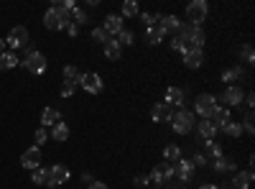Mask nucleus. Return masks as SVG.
<instances>
[{"mask_svg": "<svg viewBox=\"0 0 255 189\" xmlns=\"http://www.w3.org/2000/svg\"><path fill=\"white\" fill-rule=\"evenodd\" d=\"M207 161H217L220 156H222V146L217 143V141H207L204 143V154H202Z\"/></svg>", "mask_w": 255, "mask_h": 189, "instance_id": "21", "label": "nucleus"}, {"mask_svg": "<svg viewBox=\"0 0 255 189\" xmlns=\"http://www.w3.org/2000/svg\"><path fill=\"white\" fill-rule=\"evenodd\" d=\"M87 189H108V184H105V182H97V179H95V182H92V184H90Z\"/></svg>", "mask_w": 255, "mask_h": 189, "instance_id": "49", "label": "nucleus"}, {"mask_svg": "<svg viewBox=\"0 0 255 189\" xmlns=\"http://www.w3.org/2000/svg\"><path fill=\"white\" fill-rule=\"evenodd\" d=\"M179 159H181V149L176 143H171V146H166V149H163V161L166 164H176Z\"/></svg>", "mask_w": 255, "mask_h": 189, "instance_id": "28", "label": "nucleus"}, {"mask_svg": "<svg viewBox=\"0 0 255 189\" xmlns=\"http://www.w3.org/2000/svg\"><path fill=\"white\" fill-rule=\"evenodd\" d=\"M82 182H87V184H92L95 179H92V174H87V172H84V174H82Z\"/></svg>", "mask_w": 255, "mask_h": 189, "instance_id": "51", "label": "nucleus"}, {"mask_svg": "<svg viewBox=\"0 0 255 189\" xmlns=\"http://www.w3.org/2000/svg\"><path fill=\"white\" fill-rule=\"evenodd\" d=\"M133 184H135V187H148V184H151V179H148V177H135Z\"/></svg>", "mask_w": 255, "mask_h": 189, "instance_id": "45", "label": "nucleus"}, {"mask_svg": "<svg viewBox=\"0 0 255 189\" xmlns=\"http://www.w3.org/2000/svg\"><path fill=\"white\" fill-rule=\"evenodd\" d=\"M31 182L33 184H46L49 182V169H41V166H38V169H33L31 172Z\"/></svg>", "mask_w": 255, "mask_h": 189, "instance_id": "38", "label": "nucleus"}, {"mask_svg": "<svg viewBox=\"0 0 255 189\" xmlns=\"http://www.w3.org/2000/svg\"><path fill=\"white\" fill-rule=\"evenodd\" d=\"M191 164H194V169H197V166H204V164H207V159H204L202 154H194V159H191Z\"/></svg>", "mask_w": 255, "mask_h": 189, "instance_id": "44", "label": "nucleus"}, {"mask_svg": "<svg viewBox=\"0 0 255 189\" xmlns=\"http://www.w3.org/2000/svg\"><path fill=\"white\" fill-rule=\"evenodd\" d=\"M240 125H243V131H248L250 136L255 133V118H253V110H248V113H245V120H243Z\"/></svg>", "mask_w": 255, "mask_h": 189, "instance_id": "39", "label": "nucleus"}, {"mask_svg": "<svg viewBox=\"0 0 255 189\" xmlns=\"http://www.w3.org/2000/svg\"><path fill=\"white\" fill-rule=\"evenodd\" d=\"M67 31H69V36H77V33H79V26L69 23V26H67Z\"/></svg>", "mask_w": 255, "mask_h": 189, "instance_id": "50", "label": "nucleus"}, {"mask_svg": "<svg viewBox=\"0 0 255 189\" xmlns=\"http://www.w3.org/2000/svg\"><path fill=\"white\" fill-rule=\"evenodd\" d=\"M140 20H143L145 26H153V15L151 13H140Z\"/></svg>", "mask_w": 255, "mask_h": 189, "instance_id": "46", "label": "nucleus"}, {"mask_svg": "<svg viewBox=\"0 0 255 189\" xmlns=\"http://www.w3.org/2000/svg\"><path fill=\"white\" fill-rule=\"evenodd\" d=\"M174 177H179L181 184H189L191 179H194V164L186 161V159H179L174 164Z\"/></svg>", "mask_w": 255, "mask_h": 189, "instance_id": "10", "label": "nucleus"}, {"mask_svg": "<svg viewBox=\"0 0 255 189\" xmlns=\"http://www.w3.org/2000/svg\"><path fill=\"white\" fill-rule=\"evenodd\" d=\"M92 38L97 41V44H108V41H110V36L105 33L102 28H95V31H92Z\"/></svg>", "mask_w": 255, "mask_h": 189, "instance_id": "41", "label": "nucleus"}, {"mask_svg": "<svg viewBox=\"0 0 255 189\" xmlns=\"http://www.w3.org/2000/svg\"><path fill=\"white\" fill-rule=\"evenodd\" d=\"M238 54H240V59L245 61V64H253V61H255V49H253L250 44H243Z\"/></svg>", "mask_w": 255, "mask_h": 189, "instance_id": "37", "label": "nucleus"}, {"mask_svg": "<svg viewBox=\"0 0 255 189\" xmlns=\"http://www.w3.org/2000/svg\"><path fill=\"white\" fill-rule=\"evenodd\" d=\"M243 102L248 105V108H253V105H255V95H253V92H248V95L243 97Z\"/></svg>", "mask_w": 255, "mask_h": 189, "instance_id": "47", "label": "nucleus"}, {"mask_svg": "<svg viewBox=\"0 0 255 189\" xmlns=\"http://www.w3.org/2000/svg\"><path fill=\"white\" fill-rule=\"evenodd\" d=\"M46 138H49L46 128H36V133H33V141H36V149H38L41 143H46Z\"/></svg>", "mask_w": 255, "mask_h": 189, "instance_id": "40", "label": "nucleus"}, {"mask_svg": "<svg viewBox=\"0 0 255 189\" xmlns=\"http://www.w3.org/2000/svg\"><path fill=\"white\" fill-rule=\"evenodd\" d=\"M118 44H120V46H133V44H135V33L123 28V31L118 33Z\"/></svg>", "mask_w": 255, "mask_h": 189, "instance_id": "36", "label": "nucleus"}, {"mask_svg": "<svg viewBox=\"0 0 255 189\" xmlns=\"http://www.w3.org/2000/svg\"><path fill=\"white\" fill-rule=\"evenodd\" d=\"M20 64H23L31 74H44L46 72V56L41 54V51H36V49H28L26 51V59L20 61Z\"/></svg>", "mask_w": 255, "mask_h": 189, "instance_id": "4", "label": "nucleus"}, {"mask_svg": "<svg viewBox=\"0 0 255 189\" xmlns=\"http://www.w3.org/2000/svg\"><path fill=\"white\" fill-rule=\"evenodd\" d=\"M158 26L163 28V33H179V28H181V23H179L176 15H163V20H161Z\"/></svg>", "mask_w": 255, "mask_h": 189, "instance_id": "25", "label": "nucleus"}, {"mask_svg": "<svg viewBox=\"0 0 255 189\" xmlns=\"http://www.w3.org/2000/svg\"><path fill=\"white\" fill-rule=\"evenodd\" d=\"M5 44L13 49V54L18 51V49H23L26 44H28V28L26 26H15L10 33H8V38H5Z\"/></svg>", "mask_w": 255, "mask_h": 189, "instance_id": "8", "label": "nucleus"}, {"mask_svg": "<svg viewBox=\"0 0 255 189\" xmlns=\"http://www.w3.org/2000/svg\"><path fill=\"white\" fill-rule=\"evenodd\" d=\"M184 64L189 69H199L204 64V51H197V49H186L184 51Z\"/></svg>", "mask_w": 255, "mask_h": 189, "instance_id": "17", "label": "nucleus"}, {"mask_svg": "<svg viewBox=\"0 0 255 189\" xmlns=\"http://www.w3.org/2000/svg\"><path fill=\"white\" fill-rule=\"evenodd\" d=\"M212 166H215V172H238V166H235V161L232 159H225V156H220L217 161H212Z\"/></svg>", "mask_w": 255, "mask_h": 189, "instance_id": "26", "label": "nucleus"}, {"mask_svg": "<svg viewBox=\"0 0 255 189\" xmlns=\"http://www.w3.org/2000/svg\"><path fill=\"white\" fill-rule=\"evenodd\" d=\"M197 189H220V187H215V184H199Z\"/></svg>", "mask_w": 255, "mask_h": 189, "instance_id": "52", "label": "nucleus"}, {"mask_svg": "<svg viewBox=\"0 0 255 189\" xmlns=\"http://www.w3.org/2000/svg\"><path fill=\"white\" fill-rule=\"evenodd\" d=\"M163 28L158 26V23H153V26H148L145 28V44H151V46H156V44H161L163 41Z\"/></svg>", "mask_w": 255, "mask_h": 189, "instance_id": "18", "label": "nucleus"}, {"mask_svg": "<svg viewBox=\"0 0 255 189\" xmlns=\"http://www.w3.org/2000/svg\"><path fill=\"white\" fill-rule=\"evenodd\" d=\"M176 38H181V44H184L186 49L202 51V46H204V31H202L199 26H181L179 33H176Z\"/></svg>", "mask_w": 255, "mask_h": 189, "instance_id": "1", "label": "nucleus"}, {"mask_svg": "<svg viewBox=\"0 0 255 189\" xmlns=\"http://www.w3.org/2000/svg\"><path fill=\"white\" fill-rule=\"evenodd\" d=\"M20 164H23L26 166V169H38V166H41V151L36 149V146H31V149L28 151H23V156H20Z\"/></svg>", "mask_w": 255, "mask_h": 189, "instance_id": "15", "label": "nucleus"}, {"mask_svg": "<svg viewBox=\"0 0 255 189\" xmlns=\"http://www.w3.org/2000/svg\"><path fill=\"white\" fill-rule=\"evenodd\" d=\"M171 49H174V51H181V54L186 51V46L181 44V38H174V41H171Z\"/></svg>", "mask_w": 255, "mask_h": 189, "instance_id": "43", "label": "nucleus"}, {"mask_svg": "<svg viewBox=\"0 0 255 189\" xmlns=\"http://www.w3.org/2000/svg\"><path fill=\"white\" fill-rule=\"evenodd\" d=\"M51 138H54V141H67V138H69V125L59 120L54 128H51Z\"/></svg>", "mask_w": 255, "mask_h": 189, "instance_id": "29", "label": "nucleus"}, {"mask_svg": "<svg viewBox=\"0 0 255 189\" xmlns=\"http://www.w3.org/2000/svg\"><path fill=\"white\" fill-rule=\"evenodd\" d=\"M222 133H225V136H230V138H238V136L243 133V125H240V123H235V120H230V123H225V125H222Z\"/></svg>", "mask_w": 255, "mask_h": 189, "instance_id": "31", "label": "nucleus"}, {"mask_svg": "<svg viewBox=\"0 0 255 189\" xmlns=\"http://www.w3.org/2000/svg\"><path fill=\"white\" fill-rule=\"evenodd\" d=\"M184 100H186V92H184V90H179V87H168L163 102H166V105H171V108H179V110H181V108H184Z\"/></svg>", "mask_w": 255, "mask_h": 189, "instance_id": "16", "label": "nucleus"}, {"mask_svg": "<svg viewBox=\"0 0 255 189\" xmlns=\"http://www.w3.org/2000/svg\"><path fill=\"white\" fill-rule=\"evenodd\" d=\"M151 118H153V123H166V120L174 118V108L166 102H156L153 110H151Z\"/></svg>", "mask_w": 255, "mask_h": 189, "instance_id": "13", "label": "nucleus"}, {"mask_svg": "<svg viewBox=\"0 0 255 189\" xmlns=\"http://www.w3.org/2000/svg\"><path fill=\"white\" fill-rule=\"evenodd\" d=\"M102 31L108 33V36H113V38H118V33L123 31V18L115 15V13H110L108 18H105V23H102Z\"/></svg>", "mask_w": 255, "mask_h": 189, "instance_id": "14", "label": "nucleus"}, {"mask_svg": "<svg viewBox=\"0 0 255 189\" xmlns=\"http://www.w3.org/2000/svg\"><path fill=\"white\" fill-rule=\"evenodd\" d=\"M197 128V133L204 138V141H215V133H217V128L212 125V120H202V123H197L194 125Z\"/></svg>", "mask_w": 255, "mask_h": 189, "instance_id": "22", "label": "nucleus"}, {"mask_svg": "<svg viewBox=\"0 0 255 189\" xmlns=\"http://www.w3.org/2000/svg\"><path fill=\"white\" fill-rule=\"evenodd\" d=\"M69 23H72L69 15L61 13V10H54V8H49L46 15H44V26H46L49 31H67Z\"/></svg>", "mask_w": 255, "mask_h": 189, "instance_id": "5", "label": "nucleus"}, {"mask_svg": "<svg viewBox=\"0 0 255 189\" xmlns=\"http://www.w3.org/2000/svg\"><path fill=\"white\" fill-rule=\"evenodd\" d=\"M79 85L87 90L90 95H97V92H102V77L95 74V72H87V74H82V82H79Z\"/></svg>", "mask_w": 255, "mask_h": 189, "instance_id": "11", "label": "nucleus"}, {"mask_svg": "<svg viewBox=\"0 0 255 189\" xmlns=\"http://www.w3.org/2000/svg\"><path fill=\"white\" fill-rule=\"evenodd\" d=\"M166 189H186V184H181V182H168Z\"/></svg>", "mask_w": 255, "mask_h": 189, "instance_id": "48", "label": "nucleus"}, {"mask_svg": "<svg viewBox=\"0 0 255 189\" xmlns=\"http://www.w3.org/2000/svg\"><path fill=\"white\" fill-rule=\"evenodd\" d=\"M69 179V169L64 164H54L51 169H49V182H46V187L49 189H56V187H61L64 182Z\"/></svg>", "mask_w": 255, "mask_h": 189, "instance_id": "9", "label": "nucleus"}, {"mask_svg": "<svg viewBox=\"0 0 255 189\" xmlns=\"http://www.w3.org/2000/svg\"><path fill=\"white\" fill-rule=\"evenodd\" d=\"M245 77V72L240 69V67H232V69H225L222 72V82H238V79H243Z\"/></svg>", "mask_w": 255, "mask_h": 189, "instance_id": "33", "label": "nucleus"}, {"mask_svg": "<svg viewBox=\"0 0 255 189\" xmlns=\"http://www.w3.org/2000/svg\"><path fill=\"white\" fill-rule=\"evenodd\" d=\"M243 97H245V92H243L240 87H235V85H230V87L222 92V102H227V110H230V108H238V105L243 102Z\"/></svg>", "mask_w": 255, "mask_h": 189, "instance_id": "12", "label": "nucleus"}, {"mask_svg": "<svg viewBox=\"0 0 255 189\" xmlns=\"http://www.w3.org/2000/svg\"><path fill=\"white\" fill-rule=\"evenodd\" d=\"M209 120H212V125H215L217 131H222V125H225V123H230V110H227V108H220V105H217V110L212 113V118H209Z\"/></svg>", "mask_w": 255, "mask_h": 189, "instance_id": "24", "label": "nucleus"}, {"mask_svg": "<svg viewBox=\"0 0 255 189\" xmlns=\"http://www.w3.org/2000/svg\"><path fill=\"white\" fill-rule=\"evenodd\" d=\"M69 20H72L74 26H79V23H87L90 18H87V10H84V8H79V5H77V8H74V10L69 13Z\"/></svg>", "mask_w": 255, "mask_h": 189, "instance_id": "32", "label": "nucleus"}, {"mask_svg": "<svg viewBox=\"0 0 255 189\" xmlns=\"http://www.w3.org/2000/svg\"><path fill=\"white\" fill-rule=\"evenodd\" d=\"M138 13H140V8H138L135 0H125V3H123V15H120V18H135Z\"/></svg>", "mask_w": 255, "mask_h": 189, "instance_id": "30", "label": "nucleus"}, {"mask_svg": "<svg viewBox=\"0 0 255 189\" xmlns=\"http://www.w3.org/2000/svg\"><path fill=\"white\" fill-rule=\"evenodd\" d=\"M5 51V38H0V54Z\"/></svg>", "mask_w": 255, "mask_h": 189, "instance_id": "53", "label": "nucleus"}, {"mask_svg": "<svg viewBox=\"0 0 255 189\" xmlns=\"http://www.w3.org/2000/svg\"><path fill=\"white\" fill-rule=\"evenodd\" d=\"M215 110H217V97L209 95V92H202L194 102V115H202L204 120H209Z\"/></svg>", "mask_w": 255, "mask_h": 189, "instance_id": "3", "label": "nucleus"}, {"mask_svg": "<svg viewBox=\"0 0 255 189\" xmlns=\"http://www.w3.org/2000/svg\"><path fill=\"white\" fill-rule=\"evenodd\" d=\"M207 13H209L207 0H191V3L186 5V18H189V26H199L202 20L207 18Z\"/></svg>", "mask_w": 255, "mask_h": 189, "instance_id": "6", "label": "nucleus"}, {"mask_svg": "<svg viewBox=\"0 0 255 189\" xmlns=\"http://www.w3.org/2000/svg\"><path fill=\"white\" fill-rule=\"evenodd\" d=\"M15 64H20V61L15 59L13 51H3V54H0V72H8V69H13Z\"/></svg>", "mask_w": 255, "mask_h": 189, "instance_id": "27", "label": "nucleus"}, {"mask_svg": "<svg viewBox=\"0 0 255 189\" xmlns=\"http://www.w3.org/2000/svg\"><path fill=\"white\" fill-rule=\"evenodd\" d=\"M74 90H77L74 82H64V85H61V97H72V95H74Z\"/></svg>", "mask_w": 255, "mask_h": 189, "instance_id": "42", "label": "nucleus"}, {"mask_svg": "<svg viewBox=\"0 0 255 189\" xmlns=\"http://www.w3.org/2000/svg\"><path fill=\"white\" fill-rule=\"evenodd\" d=\"M59 120H61V113L54 110V108H46L44 113H41V128H54Z\"/></svg>", "mask_w": 255, "mask_h": 189, "instance_id": "19", "label": "nucleus"}, {"mask_svg": "<svg viewBox=\"0 0 255 189\" xmlns=\"http://www.w3.org/2000/svg\"><path fill=\"white\" fill-rule=\"evenodd\" d=\"M105 56H108L110 61H120V56H123V46L118 44V38H110L108 44H105Z\"/></svg>", "mask_w": 255, "mask_h": 189, "instance_id": "23", "label": "nucleus"}, {"mask_svg": "<svg viewBox=\"0 0 255 189\" xmlns=\"http://www.w3.org/2000/svg\"><path fill=\"white\" fill-rule=\"evenodd\" d=\"M64 82H74V85H79V82H82V72L77 67H64Z\"/></svg>", "mask_w": 255, "mask_h": 189, "instance_id": "35", "label": "nucleus"}, {"mask_svg": "<svg viewBox=\"0 0 255 189\" xmlns=\"http://www.w3.org/2000/svg\"><path fill=\"white\" fill-rule=\"evenodd\" d=\"M54 10H61V13H72L74 8H77V3H74V0H54V5H51Z\"/></svg>", "mask_w": 255, "mask_h": 189, "instance_id": "34", "label": "nucleus"}, {"mask_svg": "<svg viewBox=\"0 0 255 189\" xmlns=\"http://www.w3.org/2000/svg\"><path fill=\"white\" fill-rule=\"evenodd\" d=\"M235 189H250V184H253V172L248 169V172H235V179L230 182Z\"/></svg>", "mask_w": 255, "mask_h": 189, "instance_id": "20", "label": "nucleus"}, {"mask_svg": "<svg viewBox=\"0 0 255 189\" xmlns=\"http://www.w3.org/2000/svg\"><path fill=\"white\" fill-rule=\"evenodd\" d=\"M148 179H151V184H168V182H174V164H161V166H156V169L148 174Z\"/></svg>", "mask_w": 255, "mask_h": 189, "instance_id": "7", "label": "nucleus"}, {"mask_svg": "<svg viewBox=\"0 0 255 189\" xmlns=\"http://www.w3.org/2000/svg\"><path fill=\"white\" fill-rule=\"evenodd\" d=\"M194 125H197V115L191 113V110H179V113H174V118H171V128L179 133V136H186V133H191L194 131Z\"/></svg>", "mask_w": 255, "mask_h": 189, "instance_id": "2", "label": "nucleus"}, {"mask_svg": "<svg viewBox=\"0 0 255 189\" xmlns=\"http://www.w3.org/2000/svg\"><path fill=\"white\" fill-rule=\"evenodd\" d=\"M222 189H235V187H232V184H230V182H227V184H225V187H222Z\"/></svg>", "mask_w": 255, "mask_h": 189, "instance_id": "54", "label": "nucleus"}]
</instances>
